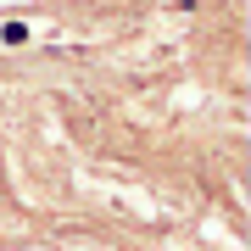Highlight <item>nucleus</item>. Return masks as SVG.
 Segmentation results:
<instances>
[{
  "instance_id": "nucleus-1",
  "label": "nucleus",
  "mask_w": 251,
  "mask_h": 251,
  "mask_svg": "<svg viewBox=\"0 0 251 251\" xmlns=\"http://www.w3.org/2000/svg\"><path fill=\"white\" fill-rule=\"evenodd\" d=\"M0 39H6V45H23L28 28H23V23H6V28H0Z\"/></svg>"
}]
</instances>
